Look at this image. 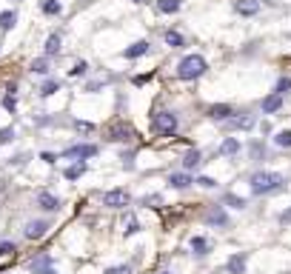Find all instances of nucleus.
Wrapping results in <instances>:
<instances>
[{
	"instance_id": "a18cd8bd",
	"label": "nucleus",
	"mask_w": 291,
	"mask_h": 274,
	"mask_svg": "<svg viewBox=\"0 0 291 274\" xmlns=\"http://www.w3.org/2000/svg\"><path fill=\"white\" fill-rule=\"evenodd\" d=\"M40 274H57V268H54V266H49V268H43Z\"/></svg>"
},
{
	"instance_id": "58836bf2",
	"label": "nucleus",
	"mask_w": 291,
	"mask_h": 274,
	"mask_svg": "<svg viewBox=\"0 0 291 274\" xmlns=\"http://www.w3.org/2000/svg\"><path fill=\"white\" fill-rule=\"evenodd\" d=\"M74 129H77V131H92L95 126H92V123H86V120H74Z\"/></svg>"
},
{
	"instance_id": "473e14b6",
	"label": "nucleus",
	"mask_w": 291,
	"mask_h": 274,
	"mask_svg": "<svg viewBox=\"0 0 291 274\" xmlns=\"http://www.w3.org/2000/svg\"><path fill=\"white\" fill-rule=\"evenodd\" d=\"M223 203H226V206H231V209H246V200H243V197H237V195H226V197H223Z\"/></svg>"
},
{
	"instance_id": "79ce46f5",
	"label": "nucleus",
	"mask_w": 291,
	"mask_h": 274,
	"mask_svg": "<svg viewBox=\"0 0 291 274\" xmlns=\"http://www.w3.org/2000/svg\"><path fill=\"white\" fill-rule=\"evenodd\" d=\"M149 77H152V74H137V77L131 80V83H134V86H143V83H146Z\"/></svg>"
},
{
	"instance_id": "a878e982",
	"label": "nucleus",
	"mask_w": 291,
	"mask_h": 274,
	"mask_svg": "<svg viewBox=\"0 0 291 274\" xmlns=\"http://www.w3.org/2000/svg\"><path fill=\"white\" fill-rule=\"evenodd\" d=\"M197 166H200V152L191 149V152H186V157H183V169H197Z\"/></svg>"
},
{
	"instance_id": "6e6552de",
	"label": "nucleus",
	"mask_w": 291,
	"mask_h": 274,
	"mask_svg": "<svg viewBox=\"0 0 291 274\" xmlns=\"http://www.w3.org/2000/svg\"><path fill=\"white\" fill-rule=\"evenodd\" d=\"M206 223L209 226H228V214L223 211V206H211L206 211Z\"/></svg>"
},
{
	"instance_id": "2f4dec72",
	"label": "nucleus",
	"mask_w": 291,
	"mask_h": 274,
	"mask_svg": "<svg viewBox=\"0 0 291 274\" xmlns=\"http://www.w3.org/2000/svg\"><path fill=\"white\" fill-rule=\"evenodd\" d=\"M86 72H89V63H86V60H77V63L69 69V74H72V77H83Z\"/></svg>"
},
{
	"instance_id": "ddd939ff",
	"label": "nucleus",
	"mask_w": 291,
	"mask_h": 274,
	"mask_svg": "<svg viewBox=\"0 0 291 274\" xmlns=\"http://www.w3.org/2000/svg\"><path fill=\"white\" fill-rule=\"evenodd\" d=\"M37 206H40L43 211H57L60 209V200L54 195H49V191H40V195H37Z\"/></svg>"
},
{
	"instance_id": "f3484780",
	"label": "nucleus",
	"mask_w": 291,
	"mask_h": 274,
	"mask_svg": "<svg viewBox=\"0 0 291 274\" xmlns=\"http://www.w3.org/2000/svg\"><path fill=\"white\" fill-rule=\"evenodd\" d=\"M237 152H240V140H237V137H226L223 146H220V154H223V157H234Z\"/></svg>"
},
{
	"instance_id": "423d86ee",
	"label": "nucleus",
	"mask_w": 291,
	"mask_h": 274,
	"mask_svg": "<svg viewBox=\"0 0 291 274\" xmlns=\"http://www.w3.org/2000/svg\"><path fill=\"white\" fill-rule=\"evenodd\" d=\"M97 154V146L92 143H77V146H69L63 152V157H80V160H89V157H95Z\"/></svg>"
},
{
	"instance_id": "a211bd4d",
	"label": "nucleus",
	"mask_w": 291,
	"mask_h": 274,
	"mask_svg": "<svg viewBox=\"0 0 291 274\" xmlns=\"http://www.w3.org/2000/svg\"><path fill=\"white\" fill-rule=\"evenodd\" d=\"M163 40H166V46H171V49H183V46H186V37L174 29H168L166 35H163Z\"/></svg>"
},
{
	"instance_id": "f8f14e48",
	"label": "nucleus",
	"mask_w": 291,
	"mask_h": 274,
	"mask_svg": "<svg viewBox=\"0 0 291 274\" xmlns=\"http://www.w3.org/2000/svg\"><path fill=\"white\" fill-rule=\"evenodd\" d=\"M226 126L228 129H237V131H248V129H254V117L251 115H243V117H228L226 120Z\"/></svg>"
},
{
	"instance_id": "de8ad7c7",
	"label": "nucleus",
	"mask_w": 291,
	"mask_h": 274,
	"mask_svg": "<svg viewBox=\"0 0 291 274\" xmlns=\"http://www.w3.org/2000/svg\"><path fill=\"white\" fill-rule=\"evenodd\" d=\"M160 274H168V271H160Z\"/></svg>"
},
{
	"instance_id": "f257e3e1",
	"label": "nucleus",
	"mask_w": 291,
	"mask_h": 274,
	"mask_svg": "<svg viewBox=\"0 0 291 274\" xmlns=\"http://www.w3.org/2000/svg\"><path fill=\"white\" fill-rule=\"evenodd\" d=\"M248 186H251V195H274L285 186V177L277 172H254Z\"/></svg>"
},
{
	"instance_id": "393cba45",
	"label": "nucleus",
	"mask_w": 291,
	"mask_h": 274,
	"mask_svg": "<svg viewBox=\"0 0 291 274\" xmlns=\"http://www.w3.org/2000/svg\"><path fill=\"white\" fill-rule=\"evenodd\" d=\"M209 249H211V243L206 237H191V252H194V254L203 257V254H209Z\"/></svg>"
},
{
	"instance_id": "f03ea898",
	"label": "nucleus",
	"mask_w": 291,
	"mask_h": 274,
	"mask_svg": "<svg viewBox=\"0 0 291 274\" xmlns=\"http://www.w3.org/2000/svg\"><path fill=\"white\" fill-rule=\"evenodd\" d=\"M206 69H209V63H206L200 54H189V58H183L180 63H177V77L180 80H197L203 77Z\"/></svg>"
},
{
	"instance_id": "c756f323",
	"label": "nucleus",
	"mask_w": 291,
	"mask_h": 274,
	"mask_svg": "<svg viewBox=\"0 0 291 274\" xmlns=\"http://www.w3.org/2000/svg\"><path fill=\"white\" fill-rule=\"evenodd\" d=\"M54 92H60V83H57V80H46L43 86H40V97H51Z\"/></svg>"
},
{
	"instance_id": "37998d69",
	"label": "nucleus",
	"mask_w": 291,
	"mask_h": 274,
	"mask_svg": "<svg viewBox=\"0 0 291 274\" xmlns=\"http://www.w3.org/2000/svg\"><path fill=\"white\" fill-rule=\"evenodd\" d=\"M280 223H283V226H285V223H291V209H285L283 214H280Z\"/></svg>"
},
{
	"instance_id": "cd10ccee",
	"label": "nucleus",
	"mask_w": 291,
	"mask_h": 274,
	"mask_svg": "<svg viewBox=\"0 0 291 274\" xmlns=\"http://www.w3.org/2000/svg\"><path fill=\"white\" fill-rule=\"evenodd\" d=\"M274 143L280 146V149H291V129H283V131H277Z\"/></svg>"
},
{
	"instance_id": "4be33fe9",
	"label": "nucleus",
	"mask_w": 291,
	"mask_h": 274,
	"mask_svg": "<svg viewBox=\"0 0 291 274\" xmlns=\"http://www.w3.org/2000/svg\"><path fill=\"white\" fill-rule=\"evenodd\" d=\"M86 169H89L86 163H74V166H69L63 172V177H66V180H80L83 174H86Z\"/></svg>"
},
{
	"instance_id": "5701e85b",
	"label": "nucleus",
	"mask_w": 291,
	"mask_h": 274,
	"mask_svg": "<svg viewBox=\"0 0 291 274\" xmlns=\"http://www.w3.org/2000/svg\"><path fill=\"white\" fill-rule=\"evenodd\" d=\"M157 12L160 15H174V12H180V0H157Z\"/></svg>"
},
{
	"instance_id": "dca6fc26",
	"label": "nucleus",
	"mask_w": 291,
	"mask_h": 274,
	"mask_svg": "<svg viewBox=\"0 0 291 274\" xmlns=\"http://www.w3.org/2000/svg\"><path fill=\"white\" fill-rule=\"evenodd\" d=\"M280 106H283V94H269L266 100H263V112L266 115H274V112H280Z\"/></svg>"
},
{
	"instance_id": "72a5a7b5",
	"label": "nucleus",
	"mask_w": 291,
	"mask_h": 274,
	"mask_svg": "<svg viewBox=\"0 0 291 274\" xmlns=\"http://www.w3.org/2000/svg\"><path fill=\"white\" fill-rule=\"evenodd\" d=\"M140 203H143L146 209H157V206H160V203H163V197H160V195H146V197H143V200H140Z\"/></svg>"
},
{
	"instance_id": "ea45409f",
	"label": "nucleus",
	"mask_w": 291,
	"mask_h": 274,
	"mask_svg": "<svg viewBox=\"0 0 291 274\" xmlns=\"http://www.w3.org/2000/svg\"><path fill=\"white\" fill-rule=\"evenodd\" d=\"M263 154H266V149H263L260 143H254V146H251V157H254V160H260Z\"/></svg>"
},
{
	"instance_id": "6ab92c4d",
	"label": "nucleus",
	"mask_w": 291,
	"mask_h": 274,
	"mask_svg": "<svg viewBox=\"0 0 291 274\" xmlns=\"http://www.w3.org/2000/svg\"><path fill=\"white\" fill-rule=\"evenodd\" d=\"M60 43H63V40H60L57 32L46 37V58H54V54H60Z\"/></svg>"
},
{
	"instance_id": "9d476101",
	"label": "nucleus",
	"mask_w": 291,
	"mask_h": 274,
	"mask_svg": "<svg viewBox=\"0 0 291 274\" xmlns=\"http://www.w3.org/2000/svg\"><path fill=\"white\" fill-rule=\"evenodd\" d=\"M149 40H137V43H131V46H126L123 49V58L126 60H137V58H143L146 51H149Z\"/></svg>"
},
{
	"instance_id": "4c0bfd02",
	"label": "nucleus",
	"mask_w": 291,
	"mask_h": 274,
	"mask_svg": "<svg viewBox=\"0 0 291 274\" xmlns=\"http://www.w3.org/2000/svg\"><path fill=\"white\" fill-rule=\"evenodd\" d=\"M103 274H131V268L129 266H111V268H106Z\"/></svg>"
},
{
	"instance_id": "a19ab883",
	"label": "nucleus",
	"mask_w": 291,
	"mask_h": 274,
	"mask_svg": "<svg viewBox=\"0 0 291 274\" xmlns=\"http://www.w3.org/2000/svg\"><path fill=\"white\" fill-rule=\"evenodd\" d=\"M12 137H15V129H3L0 131V143H9Z\"/></svg>"
},
{
	"instance_id": "4468645a",
	"label": "nucleus",
	"mask_w": 291,
	"mask_h": 274,
	"mask_svg": "<svg viewBox=\"0 0 291 274\" xmlns=\"http://www.w3.org/2000/svg\"><path fill=\"white\" fill-rule=\"evenodd\" d=\"M226 271L228 274H243L246 271V254H231L226 263Z\"/></svg>"
},
{
	"instance_id": "20e7f679",
	"label": "nucleus",
	"mask_w": 291,
	"mask_h": 274,
	"mask_svg": "<svg viewBox=\"0 0 291 274\" xmlns=\"http://www.w3.org/2000/svg\"><path fill=\"white\" fill-rule=\"evenodd\" d=\"M129 200H131V197H129L126 188H111V191L103 195V206H109V209H126Z\"/></svg>"
},
{
	"instance_id": "c85d7f7f",
	"label": "nucleus",
	"mask_w": 291,
	"mask_h": 274,
	"mask_svg": "<svg viewBox=\"0 0 291 274\" xmlns=\"http://www.w3.org/2000/svg\"><path fill=\"white\" fill-rule=\"evenodd\" d=\"M6 97H3V106H6V112H12V115H15V108H17V97H15V86H9L6 89Z\"/></svg>"
},
{
	"instance_id": "9b49d317",
	"label": "nucleus",
	"mask_w": 291,
	"mask_h": 274,
	"mask_svg": "<svg viewBox=\"0 0 291 274\" xmlns=\"http://www.w3.org/2000/svg\"><path fill=\"white\" fill-rule=\"evenodd\" d=\"M46 231H49V223H46V220H32V223L26 226V237H29V240H40Z\"/></svg>"
},
{
	"instance_id": "c03bdc74",
	"label": "nucleus",
	"mask_w": 291,
	"mask_h": 274,
	"mask_svg": "<svg viewBox=\"0 0 291 274\" xmlns=\"http://www.w3.org/2000/svg\"><path fill=\"white\" fill-rule=\"evenodd\" d=\"M40 157H43L46 163H49V166H51V163H54V160H57V157H54V154H51V152H43V154H40Z\"/></svg>"
},
{
	"instance_id": "c9c22d12",
	"label": "nucleus",
	"mask_w": 291,
	"mask_h": 274,
	"mask_svg": "<svg viewBox=\"0 0 291 274\" xmlns=\"http://www.w3.org/2000/svg\"><path fill=\"white\" fill-rule=\"evenodd\" d=\"M197 186H203V188H214V186H217V180H214V177H206V174H203V177H197Z\"/></svg>"
},
{
	"instance_id": "39448f33",
	"label": "nucleus",
	"mask_w": 291,
	"mask_h": 274,
	"mask_svg": "<svg viewBox=\"0 0 291 274\" xmlns=\"http://www.w3.org/2000/svg\"><path fill=\"white\" fill-rule=\"evenodd\" d=\"M131 137H134V131H131V126H126L123 120H117L114 126L106 129V140H111V143H123V140H131Z\"/></svg>"
},
{
	"instance_id": "7c9ffc66",
	"label": "nucleus",
	"mask_w": 291,
	"mask_h": 274,
	"mask_svg": "<svg viewBox=\"0 0 291 274\" xmlns=\"http://www.w3.org/2000/svg\"><path fill=\"white\" fill-rule=\"evenodd\" d=\"M32 72L35 74H49V58H37L32 63Z\"/></svg>"
},
{
	"instance_id": "1a4fd4ad",
	"label": "nucleus",
	"mask_w": 291,
	"mask_h": 274,
	"mask_svg": "<svg viewBox=\"0 0 291 274\" xmlns=\"http://www.w3.org/2000/svg\"><path fill=\"white\" fill-rule=\"evenodd\" d=\"M231 115H234V108L228 106V103H217V106H209V117H211V120H217V123H226Z\"/></svg>"
},
{
	"instance_id": "0eeeda50",
	"label": "nucleus",
	"mask_w": 291,
	"mask_h": 274,
	"mask_svg": "<svg viewBox=\"0 0 291 274\" xmlns=\"http://www.w3.org/2000/svg\"><path fill=\"white\" fill-rule=\"evenodd\" d=\"M234 12L243 17H254L257 12H260V0H237L234 3Z\"/></svg>"
},
{
	"instance_id": "e433bc0d",
	"label": "nucleus",
	"mask_w": 291,
	"mask_h": 274,
	"mask_svg": "<svg viewBox=\"0 0 291 274\" xmlns=\"http://www.w3.org/2000/svg\"><path fill=\"white\" fill-rule=\"evenodd\" d=\"M15 243H0V257H9V254H15Z\"/></svg>"
},
{
	"instance_id": "b1692460",
	"label": "nucleus",
	"mask_w": 291,
	"mask_h": 274,
	"mask_svg": "<svg viewBox=\"0 0 291 274\" xmlns=\"http://www.w3.org/2000/svg\"><path fill=\"white\" fill-rule=\"evenodd\" d=\"M15 23H17V12H0V32L15 29Z\"/></svg>"
},
{
	"instance_id": "412c9836",
	"label": "nucleus",
	"mask_w": 291,
	"mask_h": 274,
	"mask_svg": "<svg viewBox=\"0 0 291 274\" xmlns=\"http://www.w3.org/2000/svg\"><path fill=\"white\" fill-rule=\"evenodd\" d=\"M40 12L49 17H57L60 12H63V6H60L57 0H40Z\"/></svg>"
},
{
	"instance_id": "aec40b11",
	"label": "nucleus",
	"mask_w": 291,
	"mask_h": 274,
	"mask_svg": "<svg viewBox=\"0 0 291 274\" xmlns=\"http://www.w3.org/2000/svg\"><path fill=\"white\" fill-rule=\"evenodd\" d=\"M49 266H54V260L49 257V254H40L37 260H32L29 263V268H32V274H40L43 268H49Z\"/></svg>"
},
{
	"instance_id": "49530a36",
	"label": "nucleus",
	"mask_w": 291,
	"mask_h": 274,
	"mask_svg": "<svg viewBox=\"0 0 291 274\" xmlns=\"http://www.w3.org/2000/svg\"><path fill=\"white\" fill-rule=\"evenodd\" d=\"M131 3H143V0H131Z\"/></svg>"
},
{
	"instance_id": "2eb2a0df",
	"label": "nucleus",
	"mask_w": 291,
	"mask_h": 274,
	"mask_svg": "<svg viewBox=\"0 0 291 274\" xmlns=\"http://www.w3.org/2000/svg\"><path fill=\"white\" fill-rule=\"evenodd\" d=\"M191 183H194V180H191V177H189L186 172H174V174H168V186H171V188H189Z\"/></svg>"
},
{
	"instance_id": "bb28decb",
	"label": "nucleus",
	"mask_w": 291,
	"mask_h": 274,
	"mask_svg": "<svg viewBox=\"0 0 291 274\" xmlns=\"http://www.w3.org/2000/svg\"><path fill=\"white\" fill-rule=\"evenodd\" d=\"M137 231H140V223H137V217H126V223H123V234H126V237H131V234H137Z\"/></svg>"
},
{
	"instance_id": "7ed1b4c3",
	"label": "nucleus",
	"mask_w": 291,
	"mask_h": 274,
	"mask_svg": "<svg viewBox=\"0 0 291 274\" xmlns=\"http://www.w3.org/2000/svg\"><path fill=\"white\" fill-rule=\"evenodd\" d=\"M152 131L163 137H171L177 131V115L174 112H154L152 115Z\"/></svg>"
},
{
	"instance_id": "f704fd0d",
	"label": "nucleus",
	"mask_w": 291,
	"mask_h": 274,
	"mask_svg": "<svg viewBox=\"0 0 291 274\" xmlns=\"http://www.w3.org/2000/svg\"><path fill=\"white\" fill-rule=\"evenodd\" d=\"M277 94H288L291 92V77H280L277 80V89H274Z\"/></svg>"
}]
</instances>
